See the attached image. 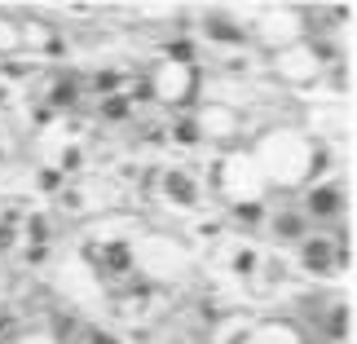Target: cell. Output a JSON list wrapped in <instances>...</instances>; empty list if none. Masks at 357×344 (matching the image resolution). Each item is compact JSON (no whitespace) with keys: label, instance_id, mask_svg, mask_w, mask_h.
Segmentation results:
<instances>
[{"label":"cell","instance_id":"cell-7","mask_svg":"<svg viewBox=\"0 0 357 344\" xmlns=\"http://www.w3.org/2000/svg\"><path fill=\"white\" fill-rule=\"evenodd\" d=\"M243 344H305V336L287 322H260V327H252V336Z\"/></svg>","mask_w":357,"mask_h":344},{"label":"cell","instance_id":"cell-4","mask_svg":"<svg viewBox=\"0 0 357 344\" xmlns=\"http://www.w3.org/2000/svg\"><path fill=\"white\" fill-rule=\"evenodd\" d=\"M155 98H163V102L195 98V71H190L185 62H163L155 71Z\"/></svg>","mask_w":357,"mask_h":344},{"label":"cell","instance_id":"cell-2","mask_svg":"<svg viewBox=\"0 0 357 344\" xmlns=\"http://www.w3.org/2000/svg\"><path fill=\"white\" fill-rule=\"evenodd\" d=\"M137 265L146 274H155V278H181L190 269V256L168 234H142V239H137Z\"/></svg>","mask_w":357,"mask_h":344},{"label":"cell","instance_id":"cell-5","mask_svg":"<svg viewBox=\"0 0 357 344\" xmlns=\"http://www.w3.org/2000/svg\"><path fill=\"white\" fill-rule=\"evenodd\" d=\"M273 66H278L282 80H309L313 71H318V58H313L305 45H287L278 58H273Z\"/></svg>","mask_w":357,"mask_h":344},{"label":"cell","instance_id":"cell-6","mask_svg":"<svg viewBox=\"0 0 357 344\" xmlns=\"http://www.w3.org/2000/svg\"><path fill=\"white\" fill-rule=\"evenodd\" d=\"M199 128H203V137H216V142H225V137L238 133V115L229 111V106H203Z\"/></svg>","mask_w":357,"mask_h":344},{"label":"cell","instance_id":"cell-3","mask_svg":"<svg viewBox=\"0 0 357 344\" xmlns=\"http://www.w3.org/2000/svg\"><path fill=\"white\" fill-rule=\"evenodd\" d=\"M221 190L229 199H238V203H256L269 190L260 168H256V159H252V150H247V155H229L221 163Z\"/></svg>","mask_w":357,"mask_h":344},{"label":"cell","instance_id":"cell-1","mask_svg":"<svg viewBox=\"0 0 357 344\" xmlns=\"http://www.w3.org/2000/svg\"><path fill=\"white\" fill-rule=\"evenodd\" d=\"M252 159H256L260 177H265V186L296 190V186L309 181L318 150H313L309 133H300V128H273V133H265V137L256 142Z\"/></svg>","mask_w":357,"mask_h":344},{"label":"cell","instance_id":"cell-8","mask_svg":"<svg viewBox=\"0 0 357 344\" xmlns=\"http://www.w3.org/2000/svg\"><path fill=\"white\" fill-rule=\"evenodd\" d=\"M22 344H58V340H53V336H49V331H31V336H26V340H22Z\"/></svg>","mask_w":357,"mask_h":344}]
</instances>
